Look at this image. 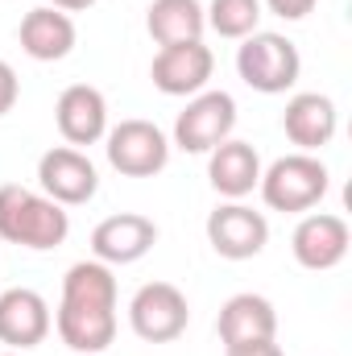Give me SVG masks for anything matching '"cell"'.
<instances>
[{"label": "cell", "mask_w": 352, "mask_h": 356, "mask_svg": "<svg viewBox=\"0 0 352 356\" xmlns=\"http://www.w3.org/2000/svg\"><path fill=\"white\" fill-rule=\"evenodd\" d=\"M58 340L79 356H99L116 340V277L104 261H75L63 277V298L54 311Z\"/></svg>", "instance_id": "1"}, {"label": "cell", "mask_w": 352, "mask_h": 356, "mask_svg": "<svg viewBox=\"0 0 352 356\" xmlns=\"http://www.w3.org/2000/svg\"><path fill=\"white\" fill-rule=\"evenodd\" d=\"M67 236H71V216L63 203L21 182L0 186V241L46 253V249H58Z\"/></svg>", "instance_id": "2"}, {"label": "cell", "mask_w": 352, "mask_h": 356, "mask_svg": "<svg viewBox=\"0 0 352 356\" xmlns=\"http://www.w3.org/2000/svg\"><path fill=\"white\" fill-rule=\"evenodd\" d=\"M237 75L253 91H262V95H282L303 75L298 46L286 33L257 29V33L241 38V46H237Z\"/></svg>", "instance_id": "3"}, {"label": "cell", "mask_w": 352, "mask_h": 356, "mask_svg": "<svg viewBox=\"0 0 352 356\" xmlns=\"http://www.w3.org/2000/svg\"><path fill=\"white\" fill-rule=\"evenodd\" d=\"M257 191L269 211H290V216L311 211L328 195V166L315 154H286L262 170Z\"/></svg>", "instance_id": "4"}, {"label": "cell", "mask_w": 352, "mask_h": 356, "mask_svg": "<svg viewBox=\"0 0 352 356\" xmlns=\"http://www.w3.org/2000/svg\"><path fill=\"white\" fill-rule=\"evenodd\" d=\"M104 154L125 178H154L170 162V137L154 120H120L104 133Z\"/></svg>", "instance_id": "5"}, {"label": "cell", "mask_w": 352, "mask_h": 356, "mask_svg": "<svg viewBox=\"0 0 352 356\" xmlns=\"http://www.w3.org/2000/svg\"><path fill=\"white\" fill-rule=\"evenodd\" d=\"M237 129V99L228 91H211L203 88L199 95L186 99V108L175 120V141L186 154H211L220 141H228Z\"/></svg>", "instance_id": "6"}, {"label": "cell", "mask_w": 352, "mask_h": 356, "mask_svg": "<svg viewBox=\"0 0 352 356\" xmlns=\"http://www.w3.org/2000/svg\"><path fill=\"white\" fill-rule=\"evenodd\" d=\"M191 307L175 282H145L129 302V327L145 344H170L186 332Z\"/></svg>", "instance_id": "7"}, {"label": "cell", "mask_w": 352, "mask_h": 356, "mask_svg": "<svg viewBox=\"0 0 352 356\" xmlns=\"http://www.w3.org/2000/svg\"><path fill=\"white\" fill-rule=\"evenodd\" d=\"M38 182L42 195H50L63 207H83L99 191V170L83 149L75 145H54L38 158Z\"/></svg>", "instance_id": "8"}, {"label": "cell", "mask_w": 352, "mask_h": 356, "mask_svg": "<svg viewBox=\"0 0 352 356\" xmlns=\"http://www.w3.org/2000/svg\"><path fill=\"white\" fill-rule=\"evenodd\" d=\"M207 245L224 261H249L269 245V220L262 211H253L249 203L228 199L207 216Z\"/></svg>", "instance_id": "9"}, {"label": "cell", "mask_w": 352, "mask_h": 356, "mask_svg": "<svg viewBox=\"0 0 352 356\" xmlns=\"http://www.w3.org/2000/svg\"><path fill=\"white\" fill-rule=\"evenodd\" d=\"M352 232L344 224V216H332V211H311L298 220L294 236H290V253L303 269H336L344 257H349Z\"/></svg>", "instance_id": "10"}, {"label": "cell", "mask_w": 352, "mask_h": 356, "mask_svg": "<svg viewBox=\"0 0 352 356\" xmlns=\"http://www.w3.org/2000/svg\"><path fill=\"white\" fill-rule=\"evenodd\" d=\"M158 245V224L141 211H120L95 224L91 232V253L104 266H133Z\"/></svg>", "instance_id": "11"}, {"label": "cell", "mask_w": 352, "mask_h": 356, "mask_svg": "<svg viewBox=\"0 0 352 356\" xmlns=\"http://www.w3.org/2000/svg\"><path fill=\"white\" fill-rule=\"evenodd\" d=\"M54 319H50V302L29 290V286H13L0 294V344L8 353H25L38 348L50 336Z\"/></svg>", "instance_id": "12"}, {"label": "cell", "mask_w": 352, "mask_h": 356, "mask_svg": "<svg viewBox=\"0 0 352 356\" xmlns=\"http://www.w3.org/2000/svg\"><path fill=\"white\" fill-rule=\"evenodd\" d=\"M216 71V54L203 42H182V46H162L154 54L150 79L162 95H199Z\"/></svg>", "instance_id": "13"}, {"label": "cell", "mask_w": 352, "mask_h": 356, "mask_svg": "<svg viewBox=\"0 0 352 356\" xmlns=\"http://www.w3.org/2000/svg\"><path fill=\"white\" fill-rule=\"evenodd\" d=\"M54 124L67 145H95L108 133V99L91 83H71L54 104Z\"/></svg>", "instance_id": "14"}, {"label": "cell", "mask_w": 352, "mask_h": 356, "mask_svg": "<svg viewBox=\"0 0 352 356\" xmlns=\"http://www.w3.org/2000/svg\"><path fill=\"white\" fill-rule=\"evenodd\" d=\"M282 129H286L290 145H298V154H315V149H323V145L336 137V129H340V112H336L332 95L298 91V95L286 99Z\"/></svg>", "instance_id": "15"}, {"label": "cell", "mask_w": 352, "mask_h": 356, "mask_svg": "<svg viewBox=\"0 0 352 356\" xmlns=\"http://www.w3.org/2000/svg\"><path fill=\"white\" fill-rule=\"evenodd\" d=\"M216 332H220V344L224 348H237V344H257V340H273L278 336V311L265 294H232L224 307H220V319H216Z\"/></svg>", "instance_id": "16"}, {"label": "cell", "mask_w": 352, "mask_h": 356, "mask_svg": "<svg viewBox=\"0 0 352 356\" xmlns=\"http://www.w3.org/2000/svg\"><path fill=\"white\" fill-rule=\"evenodd\" d=\"M75 38H79V29H75L71 13L50 8V4L29 8L21 17V29H17V42H21V50L33 63H58V58H67L75 50Z\"/></svg>", "instance_id": "17"}, {"label": "cell", "mask_w": 352, "mask_h": 356, "mask_svg": "<svg viewBox=\"0 0 352 356\" xmlns=\"http://www.w3.org/2000/svg\"><path fill=\"white\" fill-rule=\"evenodd\" d=\"M262 158H257V149L249 145V141H237V137H228V141H220L211 154H207V178H211V186L224 195V199H245V195H253L257 191V182H262Z\"/></svg>", "instance_id": "18"}, {"label": "cell", "mask_w": 352, "mask_h": 356, "mask_svg": "<svg viewBox=\"0 0 352 356\" xmlns=\"http://www.w3.org/2000/svg\"><path fill=\"white\" fill-rule=\"evenodd\" d=\"M145 29L158 46H182V42H203L207 17L199 0H154L145 8Z\"/></svg>", "instance_id": "19"}, {"label": "cell", "mask_w": 352, "mask_h": 356, "mask_svg": "<svg viewBox=\"0 0 352 356\" xmlns=\"http://www.w3.org/2000/svg\"><path fill=\"white\" fill-rule=\"evenodd\" d=\"M203 17H207V29H216L220 38L241 42V38L257 33V25H262V0H211L203 8Z\"/></svg>", "instance_id": "20"}, {"label": "cell", "mask_w": 352, "mask_h": 356, "mask_svg": "<svg viewBox=\"0 0 352 356\" xmlns=\"http://www.w3.org/2000/svg\"><path fill=\"white\" fill-rule=\"evenodd\" d=\"M17 99H21V79H17V71L0 58V116H8V112L17 108Z\"/></svg>", "instance_id": "21"}, {"label": "cell", "mask_w": 352, "mask_h": 356, "mask_svg": "<svg viewBox=\"0 0 352 356\" xmlns=\"http://www.w3.org/2000/svg\"><path fill=\"white\" fill-rule=\"evenodd\" d=\"M315 4H319V0H262V8H269V13L282 17V21H303Z\"/></svg>", "instance_id": "22"}, {"label": "cell", "mask_w": 352, "mask_h": 356, "mask_svg": "<svg viewBox=\"0 0 352 356\" xmlns=\"http://www.w3.org/2000/svg\"><path fill=\"white\" fill-rule=\"evenodd\" d=\"M224 356H286L278 348V340H257V344H237V348H224Z\"/></svg>", "instance_id": "23"}, {"label": "cell", "mask_w": 352, "mask_h": 356, "mask_svg": "<svg viewBox=\"0 0 352 356\" xmlns=\"http://www.w3.org/2000/svg\"><path fill=\"white\" fill-rule=\"evenodd\" d=\"M91 4H95V0H50V8H63V13H83Z\"/></svg>", "instance_id": "24"}, {"label": "cell", "mask_w": 352, "mask_h": 356, "mask_svg": "<svg viewBox=\"0 0 352 356\" xmlns=\"http://www.w3.org/2000/svg\"><path fill=\"white\" fill-rule=\"evenodd\" d=\"M0 356H21V353H0Z\"/></svg>", "instance_id": "25"}, {"label": "cell", "mask_w": 352, "mask_h": 356, "mask_svg": "<svg viewBox=\"0 0 352 356\" xmlns=\"http://www.w3.org/2000/svg\"><path fill=\"white\" fill-rule=\"evenodd\" d=\"M71 356H79V353H71Z\"/></svg>", "instance_id": "26"}]
</instances>
